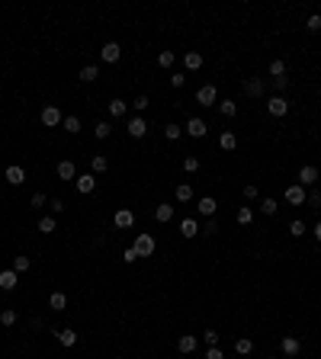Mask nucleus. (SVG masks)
<instances>
[{
    "instance_id": "9b49d317",
    "label": "nucleus",
    "mask_w": 321,
    "mask_h": 359,
    "mask_svg": "<svg viewBox=\"0 0 321 359\" xmlns=\"http://www.w3.org/2000/svg\"><path fill=\"white\" fill-rule=\"evenodd\" d=\"M280 346H283V356H286V359H292V356H299V353H302L299 337H283V340H280Z\"/></svg>"
},
{
    "instance_id": "4468645a",
    "label": "nucleus",
    "mask_w": 321,
    "mask_h": 359,
    "mask_svg": "<svg viewBox=\"0 0 321 359\" xmlns=\"http://www.w3.org/2000/svg\"><path fill=\"white\" fill-rule=\"evenodd\" d=\"M216 209H219V202L212 199V196H203V199L196 202V212L203 215V218H212V215H216Z\"/></svg>"
},
{
    "instance_id": "2f4dec72",
    "label": "nucleus",
    "mask_w": 321,
    "mask_h": 359,
    "mask_svg": "<svg viewBox=\"0 0 321 359\" xmlns=\"http://www.w3.org/2000/svg\"><path fill=\"white\" fill-rule=\"evenodd\" d=\"M97 77H100V68H97V64H84V71H80V80L90 83V80H97Z\"/></svg>"
},
{
    "instance_id": "20e7f679",
    "label": "nucleus",
    "mask_w": 321,
    "mask_h": 359,
    "mask_svg": "<svg viewBox=\"0 0 321 359\" xmlns=\"http://www.w3.org/2000/svg\"><path fill=\"white\" fill-rule=\"evenodd\" d=\"M206 131H209L206 119H199V116L186 119V135H189V138H206Z\"/></svg>"
},
{
    "instance_id": "5701e85b",
    "label": "nucleus",
    "mask_w": 321,
    "mask_h": 359,
    "mask_svg": "<svg viewBox=\"0 0 321 359\" xmlns=\"http://www.w3.org/2000/svg\"><path fill=\"white\" fill-rule=\"evenodd\" d=\"M174 199H177V202H193V186H189V183H180V186L174 189Z\"/></svg>"
},
{
    "instance_id": "e433bc0d",
    "label": "nucleus",
    "mask_w": 321,
    "mask_h": 359,
    "mask_svg": "<svg viewBox=\"0 0 321 359\" xmlns=\"http://www.w3.org/2000/svg\"><path fill=\"white\" fill-rule=\"evenodd\" d=\"M196 170H199V158L186 154V158H183V173H196Z\"/></svg>"
},
{
    "instance_id": "c756f323",
    "label": "nucleus",
    "mask_w": 321,
    "mask_h": 359,
    "mask_svg": "<svg viewBox=\"0 0 321 359\" xmlns=\"http://www.w3.org/2000/svg\"><path fill=\"white\" fill-rule=\"evenodd\" d=\"M254 350V340L251 337H238L234 340V353H241V356H247V353H251Z\"/></svg>"
},
{
    "instance_id": "37998d69",
    "label": "nucleus",
    "mask_w": 321,
    "mask_h": 359,
    "mask_svg": "<svg viewBox=\"0 0 321 359\" xmlns=\"http://www.w3.org/2000/svg\"><path fill=\"white\" fill-rule=\"evenodd\" d=\"M260 209H264V215H276L280 202H276V199H264V206H260Z\"/></svg>"
},
{
    "instance_id": "1a4fd4ad",
    "label": "nucleus",
    "mask_w": 321,
    "mask_h": 359,
    "mask_svg": "<svg viewBox=\"0 0 321 359\" xmlns=\"http://www.w3.org/2000/svg\"><path fill=\"white\" fill-rule=\"evenodd\" d=\"M100 58H103L106 64H116L119 58H122V49H119V42H106L103 49H100Z\"/></svg>"
},
{
    "instance_id": "ddd939ff",
    "label": "nucleus",
    "mask_w": 321,
    "mask_h": 359,
    "mask_svg": "<svg viewBox=\"0 0 321 359\" xmlns=\"http://www.w3.org/2000/svg\"><path fill=\"white\" fill-rule=\"evenodd\" d=\"M7 183L10 186H23V183H26V170H23L19 164H10L7 167Z\"/></svg>"
},
{
    "instance_id": "72a5a7b5",
    "label": "nucleus",
    "mask_w": 321,
    "mask_h": 359,
    "mask_svg": "<svg viewBox=\"0 0 321 359\" xmlns=\"http://www.w3.org/2000/svg\"><path fill=\"white\" fill-rule=\"evenodd\" d=\"M0 324H4V327H13V324H16V311H13V308H4V311H0Z\"/></svg>"
},
{
    "instance_id": "39448f33",
    "label": "nucleus",
    "mask_w": 321,
    "mask_h": 359,
    "mask_svg": "<svg viewBox=\"0 0 321 359\" xmlns=\"http://www.w3.org/2000/svg\"><path fill=\"white\" fill-rule=\"evenodd\" d=\"M39 119H42V125H45V128H55L58 122H65V116H61V109H58V106H45Z\"/></svg>"
},
{
    "instance_id": "9d476101",
    "label": "nucleus",
    "mask_w": 321,
    "mask_h": 359,
    "mask_svg": "<svg viewBox=\"0 0 321 359\" xmlns=\"http://www.w3.org/2000/svg\"><path fill=\"white\" fill-rule=\"evenodd\" d=\"M283 196H286V202H289V206H302L308 193H305V186L292 183V186H286V193H283Z\"/></svg>"
},
{
    "instance_id": "603ef678",
    "label": "nucleus",
    "mask_w": 321,
    "mask_h": 359,
    "mask_svg": "<svg viewBox=\"0 0 321 359\" xmlns=\"http://www.w3.org/2000/svg\"><path fill=\"white\" fill-rule=\"evenodd\" d=\"M257 196H260V193H257V186H254V183H247V186H244V199H257Z\"/></svg>"
},
{
    "instance_id": "4be33fe9",
    "label": "nucleus",
    "mask_w": 321,
    "mask_h": 359,
    "mask_svg": "<svg viewBox=\"0 0 321 359\" xmlns=\"http://www.w3.org/2000/svg\"><path fill=\"white\" fill-rule=\"evenodd\" d=\"M219 145H222V151H234V148H238V135H234V131H222V135H219Z\"/></svg>"
},
{
    "instance_id": "6e6552de",
    "label": "nucleus",
    "mask_w": 321,
    "mask_h": 359,
    "mask_svg": "<svg viewBox=\"0 0 321 359\" xmlns=\"http://www.w3.org/2000/svg\"><path fill=\"white\" fill-rule=\"evenodd\" d=\"M74 189H77L80 196H90L93 189H97V176H93V173H84V176H77V180H74Z\"/></svg>"
},
{
    "instance_id": "c85d7f7f",
    "label": "nucleus",
    "mask_w": 321,
    "mask_h": 359,
    "mask_svg": "<svg viewBox=\"0 0 321 359\" xmlns=\"http://www.w3.org/2000/svg\"><path fill=\"white\" fill-rule=\"evenodd\" d=\"M270 77L276 80V77H286V61H283V58H273L270 61Z\"/></svg>"
},
{
    "instance_id": "58836bf2",
    "label": "nucleus",
    "mask_w": 321,
    "mask_h": 359,
    "mask_svg": "<svg viewBox=\"0 0 321 359\" xmlns=\"http://www.w3.org/2000/svg\"><path fill=\"white\" fill-rule=\"evenodd\" d=\"M110 131H113V128H110V122H97V125H93V135H97L100 141H103V138H110Z\"/></svg>"
},
{
    "instance_id": "79ce46f5",
    "label": "nucleus",
    "mask_w": 321,
    "mask_h": 359,
    "mask_svg": "<svg viewBox=\"0 0 321 359\" xmlns=\"http://www.w3.org/2000/svg\"><path fill=\"white\" fill-rule=\"evenodd\" d=\"M183 83H186V71H174V74H170V87H177V90H180Z\"/></svg>"
},
{
    "instance_id": "6ab92c4d",
    "label": "nucleus",
    "mask_w": 321,
    "mask_h": 359,
    "mask_svg": "<svg viewBox=\"0 0 321 359\" xmlns=\"http://www.w3.org/2000/svg\"><path fill=\"white\" fill-rule=\"evenodd\" d=\"M55 337H58V343H61V346H68V350L77 343V333L71 330V327H65V330H55Z\"/></svg>"
},
{
    "instance_id": "3c124183",
    "label": "nucleus",
    "mask_w": 321,
    "mask_h": 359,
    "mask_svg": "<svg viewBox=\"0 0 321 359\" xmlns=\"http://www.w3.org/2000/svg\"><path fill=\"white\" fill-rule=\"evenodd\" d=\"M49 209H52L55 215H61V212H65V202H61V199H52V202H49Z\"/></svg>"
},
{
    "instance_id": "f3484780",
    "label": "nucleus",
    "mask_w": 321,
    "mask_h": 359,
    "mask_svg": "<svg viewBox=\"0 0 321 359\" xmlns=\"http://www.w3.org/2000/svg\"><path fill=\"white\" fill-rule=\"evenodd\" d=\"M180 234L186 237V241H189V237H196V234H199V221H196V218H189V215H186V218L180 221Z\"/></svg>"
},
{
    "instance_id": "5fc2aeb1",
    "label": "nucleus",
    "mask_w": 321,
    "mask_h": 359,
    "mask_svg": "<svg viewBox=\"0 0 321 359\" xmlns=\"http://www.w3.org/2000/svg\"><path fill=\"white\" fill-rule=\"evenodd\" d=\"M199 231H206V234H216V231H219V225H216V218H209V221H206V228H199Z\"/></svg>"
},
{
    "instance_id": "a878e982",
    "label": "nucleus",
    "mask_w": 321,
    "mask_h": 359,
    "mask_svg": "<svg viewBox=\"0 0 321 359\" xmlns=\"http://www.w3.org/2000/svg\"><path fill=\"white\" fill-rule=\"evenodd\" d=\"M125 113H129V103L125 100H110V116L113 119H122Z\"/></svg>"
},
{
    "instance_id": "f8f14e48",
    "label": "nucleus",
    "mask_w": 321,
    "mask_h": 359,
    "mask_svg": "<svg viewBox=\"0 0 321 359\" xmlns=\"http://www.w3.org/2000/svg\"><path fill=\"white\" fill-rule=\"evenodd\" d=\"M16 285H19V273L16 270H4V273H0V289H4V292H13Z\"/></svg>"
},
{
    "instance_id": "de8ad7c7",
    "label": "nucleus",
    "mask_w": 321,
    "mask_h": 359,
    "mask_svg": "<svg viewBox=\"0 0 321 359\" xmlns=\"http://www.w3.org/2000/svg\"><path fill=\"white\" fill-rule=\"evenodd\" d=\"M132 106H135V113H145L148 106H151V100H148V97H135V103H132Z\"/></svg>"
},
{
    "instance_id": "0eeeda50",
    "label": "nucleus",
    "mask_w": 321,
    "mask_h": 359,
    "mask_svg": "<svg viewBox=\"0 0 321 359\" xmlns=\"http://www.w3.org/2000/svg\"><path fill=\"white\" fill-rule=\"evenodd\" d=\"M125 131H129L132 138H145V135H148V122H145L141 116H135V119H129V122H125Z\"/></svg>"
},
{
    "instance_id": "ea45409f",
    "label": "nucleus",
    "mask_w": 321,
    "mask_h": 359,
    "mask_svg": "<svg viewBox=\"0 0 321 359\" xmlns=\"http://www.w3.org/2000/svg\"><path fill=\"white\" fill-rule=\"evenodd\" d=\"M164 135H167L170 141H177V138H180V135H183V125H177V122H170L167 128H164Z\"/></svg>"
},
{
    "instance_id": "473e14b6",
    "label": "nucleus",
    "mask_w": 321,
    "mask_h": 359,
    "mask_svg": "<svg viewBox=\"0 0 321 359\" xmlns=\"http://www.w3.org/2000/svg\"><path fill=\"white\" fill-rule=\"evenodd\" d=\"M251 221H254V209L241 206V209H238V225H251Z\"/></svg>"
},
{
    "instance_id": "4d7b16f0",
    "label": "nucleus",
    "mask_w": 321,
    "mask_h": 359,
    "mask_svg": "<svg viewBox=\"0 0 321 359\" xmlns=\"http://www.w3.org/2000/svg\"><path fill=\"white\" fill-rule=\"evenodd\" d=\"M315 237H318V241H321V221L315 225Z\"/></svg>"
},
{
    "instance_id": "423d86ee",
    "label": "nucleus",
    "mask_w": 321,
    "mask_h": 359,
    "mask_svg": "<svg viewBox=\"0 0 321 359\" xmlns=\"http://www.w3.org/2000/svg\"><path fill=\"white\" fill-rule=\"evenodd\" d=\"M113 225H116V228H119V231H125V228H132V225H135V212H132V209H119V212L113 215Z\"/></svg>"
},
{
    "instance_id": "a211bd4d",
    "label": "nucleus",
    "mask_w": 321,
    "mask_h": 359,
    "mask_svg": "<svg viewBox=\"0 0 321 359\" xmlns=\"http://www.w3.org/2000/svg\"><path fill=\"white\" fill-rule=\"evenodd\" d=\"M183 68L186 71H199L203 68V55L199 52H183Z\"/></svg>"
},
{
    "instance_id": "dca6fc26",
    "label": "nucleus",
    "mask_w": 321,
    "mask_h": 359,
    "mask_svg": "<svg viewBox=\"0 0 321 359\" xmlns=\"http://www.w3.org/2000/svg\"><path fill=\"white\" fill-rule=\"evenodd\" d=\"M196 346H199V340L193 337V333H183L180 340H177V350H180L183 356H189V353H196Z\"/></svg>"
},
{
    "instance_id": "cd10ccee",
    "label": "nucleus",
    "mask_w": 321,
    "mask_h": 359,
    "mask_svg": "<svg viewBox=\"0 0 321 359\" xmlns=\"http://www.w3.org/2000/svg\"><path fill=\"white\" fill-rule=\"evenodd\" d=\"M49 308L65 311V308H68V295H65V292H52V295H49Z\"/></svg>"
},
{
    "instance_id": "c03bdc74",
    "label": "nucleus",
    "mask_w": 321,
    "mask_h": 359,
    "mask_svg": "<svg viewBox=\"0 0 321 359\" xmlns=\"http://www.w3.org/2000/svg\"><path fill=\"white\" fill-rule=\"evenodd\" d=\"M289 234H292V237H302V234H305V221H299V218H295V221L289 225Z\"/></svg>"
},
{
    "instance_id": "f257e3e1",
    "label": "nucleus",
    "mask_w": 321,
    "mask_h": 359,
    "mask_svg": "<svg viewBox=\"0 0 321 359\" xmlns=\"http://www.w3.org/2000/svg\"><path fill=\"white\" fill-rule=\"evenodd\" d=\"M154 247H158V244H154V237H151V234H138V237H135V244H132V250L138 254V260H141V257H151V254H154Z\"/></svg>"
},
{
    "instance_id": "bb28decb",
    "label": "nucleus",
    "mask_w": 321,
    "mask_h": 359,
    "mask_svg": "<svg viewBox=\"0 0 321 359\" xmlns=\"http://www.w3.org/2000/svg\"><path fill=\"white\" fill-rule=\"evenodd\" d=\"M219 113H222L225 119H234V116H238V103H234V100H219Z\"/></svg>"
},
{
    "instance_id": "aec40b11",
    "label": "nucleus",
    "mask_w": 321,
    "mask_h": 359,
    "mask_svg": "<svg viewBox=\"0 0 321 359\" xmlns=\"http://www.w3.org/2000/svg\"><path fill=\"white\" fill-rule=\"evenodd\" d=\"M58 180H77V167L71 161H61L58 164Z\"/></svg>"
},
{
    "instance_id": "7c9ffc66",
    "label": "nucleus",
    "mask_w": 321,
    "mask_h": 359,
    "mask_svg": "<svg viewBox=\"0 0 321 359\" xmlns=\"http://www.w3.org/2000/svg\"><path fill=\"white\" fill-rule=\"evenodd\" d=\"M61 128L68 131V135H77V131H80V119H77V116H65Z\"/></svg>"
},
{
    "instance_id": "6e6d98bb",
    "label": "nucleus",
    "mask_w": 321,
    "mask_h": 359,
    "mask_svg": "<svg viewBox=\"0 0 321 359\" xmlns=\"http://www.w3.org/2000/svg\"><path fill=\"white\" fill-rule=\"evenodd\" d=\"M122 260H125V263H135V260H138V254H135L132 247H129V250H122Z\"/></svg>"
},
{
    "instance_id": "c9c22d12",
    "label": "nucleus",
    "mask_w": 321,
    "mask_h": 359,
    "mask_svg": "<svg viewBox=\"0 0 321 359\" xmlns=\"http://www.w3.org/2000/svg\"><path fill=\"white\" fill-rule=\"evenodd\" d=\"M10 270L26 273V270H32V260H29V257H13V266H10Z\"/></svg>"
},
{
    "instance_id": "a19ab883",
    "label": "nucleus",
    "mask_w": 321,
    "mask_h": 359,
    "mask_svg": "<svg viewBox=\"0 0 321 359\" xmlns=\"http://www.w3.org/2000/svg\"><path fill=\"white\" fill-rule=\"evenodd\" d=\"M305 29H308V32H321V16H318V13H312V16L305 19Z\"/></svg>"
},
{
    "instance_id": "4c0bfd02",
    "label": "nucleus",
    "mask_w": 321,
    "mask_h": 359,
    "mask_svg": "<svg viewBox=\"0 0 321 359\" xmlns=\"http://www.w3.org/2000/svg\"><path fill=\"white\" fill-rule=\"evenodd\" d=\"M174 61H177V55H174V52H161V55H158V64H161L164 71L174 68Z\"/></svg>"
},
{
    "instance_id": "49530a36",
    "label": "nucleus",
    "mask_w": 321,
    "mask_h": 359,
    "mask_svg": "<svg viewBox=\"0 0 321 359\" xmlns=\"http://www.w3.org/2000/svg\"><path fill=\"white\" fill-rule=\"evenodd\" d=\"M203 343L206 346H219V333L216 330H203Z\"/></svg>"
},
{
    "instance_id": "a18cd8bd",
    "label": "nucleus",
    "mask_w": 321,
    "mask_h": 359,
    "mask_svg": "<svg viewBox=\"0 0 321 359\" xmlns=\"http://www.w3.org/2000/svg\"><path fill=\"white\" fill-rule=\"evenodd\" d=\"M305 202H308V206H315V209H318V206H321V189L315 186V189H312V193H308V196H305Z\"/></svg>"
},
{
    "instance_id": "864d4df0",
    "label": "nucleus",
    "mask_w": 321,
    "mask_h": 359,
    "mask_svg": "<svg viewBox=\"0 0 321 359\" xmlns=\"http://www.w3.org/2000/svg\"><path fill=\"white\" fill-rule=\"evenodd\" d=\"M206 359H225V356H222L219 346H209V350H206Z\"/></svg>"
},
{
    "instance_id": "f03ea898",
    "label": "nucleus",
    "mask_w": 321,
    "mask_h": 359,
    "mask_svg": "<svg viewBox=\"0 0 321 359\" xmlns=\"http://www.w3.org/2000/svg\"><path fill=\"white\" fill-rule=\"evenodd\" d=\"M196 103L199 106H216L219 103V90L212 87V83H203V87L196 90Z\"/></svg>"
},
{
    "instance_id": "2eb2a0df",
    "label": "nucleus",
    "mask_w": 321,
    "mask_h": 359,
    "mask_svg": "<svg viewBox=\"0 0 321 359\" xmlns=\"http://www.w3.org/2000/svg\"><path fill=\"white\" fill-rule=\"evenodd\" d=\"M315 183H318V167L305 164L302 170H299V186H315Z\"/></svg>"
},
{
    "instance_id": "b1692460",
    "label": "nucleus",
    "mask_w": 321,
    "mask_h": 359,
    "mask_svg": "<svg viewBox=\"0 0 321 359\" xmlns=\"http://www.w3.org/2000/svg\"><path fill=\"white\" fill-rule=\"evenodd\" d=\"M244 93H247V97H260V93H264V80H260V77H251V80L244 83Z\"/></svg>"
},
{
    "instance_id": "09e8293b",
    "label": "nucleus",
    "mask_w": 321,
    "mask_h": 359,
    "mask_svg": "<svg viewBox=\"0 0 321 359\" xmlns=\"http://www.w3.org/2000/svg\"><path fill=\"white\" fill-rule=\"evenodd\" d=\"M286 87H289V77H276V80H273V90H276L280 97H283V90H286Z\"/></svg>"
},
{
    "instance_id": "393cba45",
    "label": "nucleus",
    "mask_w": 321,
    "mask_h": 359,
    "mask_svg": "<svg viewBox=\"0 0 321 359\" xmlns=\"http://www.w3.org/2000/svg\"><path fill=\"white\" fill-rule=\"evenodd\" d=\"M90 170L93 173H106V170H110V161H106L103 154H93V158H90Z\"/></svg>"
},
{
    "instance_id": "412c9836",
    "label": "nucleus",
    "mask_w": 321,
    "mask_h": 359,
    "mask_svg": "<svg viewBox=\"0 0 321 359\" xmlns=\"http://www.w3.org/2000/svg\"><path fill=\"white\" fill-rule=\"evenodd\" d=\"M154 218H158L161 225H167V221L174 218V206H167V202H161V206L154 209Z\"/></svg>"
},
{
    "instance_id": "7ed1b4c3",
    "label": "nucleus",
    "mask_w": 321,
    "mask_h": 359,
    "mask_svg": "<svg viewBox=\"0 0 321 359\" xmlns=\"http://www.w3.org/2000/svg\"><path fill=\"white\" fill-rule=\"evenodd\" d=\"M267 109H270V116L283 119V116L289 113V100H286V97H280V93H276V97H270V100H267Z\"/></svg>"
},
{
    "instance_id": "f704fd0d",
    "label": "nucleus",
    "mask_w": 321,
    "mask_h": 359,
    "mask_svg": "<svg viewBox=\"0 0 321 359\" xmlns=\"http://www.w3.org/2000/svg\"><path fill=\"white\" fill-rule=\"evenodd\" d=\"M55 225H58V221H55V215H45V218H39V231H42V234H52V231H55Z\"/></svg>"
},
{
    "instance_id": "8fccbe9b",
    "label": "nucleus",
    "mask_w": 321,
    "mask_h": 359,
    "mask_svg": "<svg viewBox=\"0 0 321 359\" xmlns=\"http://www.w3.org/2000/svg\"><path fill=\"white\" fill-rule=\"evenodd\" d=\"M45 202H49V196H45V193H32V209H42Z\"/></svg>"
}]
</instances>
